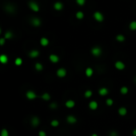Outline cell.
I'll list each match as a JSON object with an SVG mask.
<instances>
[{"label": "cell", "instance_id": "d4e9b609", "mask_svg": "<svg viewBox=\"0 0 136 136\" xmlns=\"http://www.w3.org/2000/svg\"><path fill=\"white\" fill-rule=\"evenodd\" d=\"M116 40L119 42H123L125 41V36H124L123 35H116Z\"/></svg>", "mask_w": 136, "mask_h": 136}, {"label": "cell", "instance_id": "cb8c5ba5", "mask_svg": "<svg viewBox=\"0 0 136 136\" xmlns=\"http://www.w3.org/2000/svg\"><path fill=\"white\" fill-rule=\"evenodd\" d=\"M92 95H93V92L90 90H87L84 92V96L86 99H90V97H92Z\"/></svg>", "mask_w": 136, "mask_h": 136}, {"label": "cell", "instance_id": "ba28073f", "mask_svg": "<svg viewBox=\"0 0 136 136\" xmlns=\"http://www.w3.org/2000/svg\"><path fill=\"white\" fill-rule=\"evenodd\" d=\"M30 124H31L32 126L34 127H36L40 124V119L38 118L37 116H34L30 118Z\"/></svg>", "mask_w": 136, "mask_h": 136}, {"label": "cell", "instance_id": "7a4b0ae2", "mask_svg": "<svg viewBox=\"0 0 136 136\" xmlns=\"http://www.w3.org/2000/svg\"><path fill=\"white\" fill-rule=\"evenodd\" d=\"M66 75H67V71H66V69L63 68V67L59 68L58 70H57V71H56V75L58 76L59 78H65L66 76Z\"/></svg>", "mask_w": 136, "mask_h": 136}, {"label": "cell", "instance_id": "e0dca14e", "mask_svg": "<svg viewBox=\"0 0 136 136\" xmlns=\"http://www.w3.org/2000/svg\"><path fill=\"white\" fill-rule=\"evenodd\" d=\"M93 74H94V70H93L91 67H87V68H86L85 75H86L87 77L90 78L93 75Z\"/></svg>", "mask_w": 136, "mask_h": 136}, {"label": "cell", "instance_id": "d6a6232c", "mask_svg": "<svg viewBox=\"0 0 136 136\" xmlns=\"http://www.w3.org/2000/svg\"><path fill=\"white\" fill-rule=\"evenodd\" d=\"M109 136H119L118 131L116 130H111L109 134Z\"/></svg>", "mask_w": 136, "mask_h": 136}, {"label": "cell", "instance_id": "277c9868", "mask_svg": "<svg viewBox=\"0 0 136 136\" xmlns=\"http://www.w3.org/2000/svg\"><path fill=\"white\" fill-rule=\"evenodd\" d=\"M26 97L29 100H34L37 98V95L36 93L33 91V90H28V91L26 93Z\"/></svg>", "mask_w": 136, "mask_h": 136}, {"label": "cell", "instance_id": "484cf974", "mask_svg": "<svg viewBox=\"0 0 136 136\" xmlns=\"http://www.w3.org/2000/svg\"><path fill=\"white\" fill-rule=\"evenodd\" d=\"M51 126H53V127H57V126H59V121L57 120V119H53L51 122Z\"/></svg>", "mask_w": 136, "mask_h": 136}, {"label": "cell", "instance_id": "9c48e42d", "mask_svg": "<svg viewBox=\"0 0 136 136\" xmlns=\"http://www.w3.org/2000/svg\"><path fill=\"white\" fill-rule=\"evenodd\" d=\"M88 106H89V108L91 110V111H95V110H97L98 107H99V104H98V102L95 101V100H92V101H90L89 102Z\"/></svg>", "mask_w": 136, "mask_h": 136}, {"label": "cell", "instance_id": "8992f818", "mask_svg": "<svg viewBox=\"0 0 136 136\" xmlns=\"http://www.w3.org/2000/svg\"><path fill=\"white\" fill-rule=\"evenodd\" d=\"M77 118L75 116L72 115V114H70L66 117V122H67L68 124H71V125H74L77 123Z\"/></svg>", "mask_w": 136, "mask_h": 136}, {"label": "cell", "instance_id": "60d3db41", "mask_svg": "<svg viewBox=\"0 0 136 136\" xmlns=\"http://www.w3.org/2000/svg\"><path fill=\"white\" fill-rule=\"evenodd\" d=\"M1 32H2V30H1V28H0V34H1Z\"/></svg>", "mask_w": 136, "mask_h": 136}, {"label": "cell", "instance_id": "5bb4252c", "mask_svg": "<svg viewBox=\"0 0 136 136\" xmlns=\"http://www.w3.org/2000/svg\"><path fill=\"white\" fill-rule=\"evenodd\" d=\"M118 113L120 116H126L127 114V109L124 106H121L118 110Z\"/></svg>", "mask_w": 136, "mask_h": 136}, {"label": "cell", "instance_id": "4fadbf2b", "mask_svg": "<svg viewBox=\"0 0 136 136\" xmlns=\"http://www.w3.org/2000/svg\"><path fill=\"white\" fill-rule=\"evenodd\" d=\"M30 23H31L32 26L37 27L41 25V20L38 18H31V20H30Z\"/></svg>", "mask_w": 136, "mask_h": 136}, {"label": "cell", "instance_id": "f35d334b", "mask_svg": "<svg viewBox=\"0 0 136 136\" xmlns=\"http://www.w3.org/2000/svg\"><path fill=\"white\" fill-rule=\"evenodd\" d=\"M90 136H99V135H98L96 133H93V134H91V135H90Z\"/></svg>", "mask_w": 136, "mask_h": 136}, {"label": "cell", "instance_id": "9a60e30c", "mask_svg": "<svg viewBox=\"0 0 136 136\" xmlns=\"http://www.w3.org/2000/svg\"><path fill=\"white\" fill-rule=\"evenodd\" d=\"M39 55V51L38 50H32L29 52V56L31 59H35Z\"/></svg>", "mask_w": 136, "mask_h": 136}, {"label": "cell", "instance_id": "e575fe53", "mask_svg": "<svg viewBox=\"0 0 136 136\" xmlns=\"http://www.w3.org/2000/svg\"><path fill=\"white\" fill-rule=\"evenodd\" d=\"M57 106H58V105H57L56 102H51V103L50 104V107H51V109H56Z\"/></svg>", "mask_w": 136, "mask_h": 136}, {"label": "cell", "instance_id": "52a82bcc", "mask_svg": "<svg viewBox=\"0 0 136 136\" xmlns=\"http://www.w3.org/2000/svg\"><path fill=\"white\" fill-rule=\"evenodd\" d=\"M29 6L33 11H35V12H38V11H39V4H38L37 3H35V2H34V1L30 2V3H29Z\"/></svg>", "mask_w": 136, "mask_h": 136}, {"label": "cell", "instance_id": "7c38bea8", "mask_svg": "<svg viewBox=\"0 0 136 136\" xmlns=\"http://www.w3.org/2000/svg\"><path fill=\"white\" fill-rule=\"evenodd\" d=\"M65 106H66V108L71 109V108H73V107H75V102L72 99H68V100H66V102H65Z\"/></svg>", "mask_w": 136, "mask_h": 136}, {"label": "cell", "instance_id": "ffe728a7", "mask_svg": "<svg viewBox=\"0 0 136 136\" xmlns=\"http://www.w3.org/2000/svg\"><path fill=\"white\" fill-rule=\"evenodd\" d=\"M5 10L6 12L8 13H13L15 11V7H14L13 5H11V4H8L5 6Z\"/></svg>", "mask_w": 136, "mask_h": 136}, {"label": "cell", "instance_id": "4dcf8cb0", "mask_svg": "<svg viewBox=\"0 0 136 136\" xmlns=\"http://www.w3.org/2000/svg\"><path fill=\"white\" fill-rule=\"evenodd\" d=\"M13 36V34H12V32H11V31H6L5 33V36H4V38H5L6 39H11V38H12Z\"/></svg>", "mask_w": 136, "mask_h": 136}, {"label": "cell", "instance_id": "ab89813d", "mask_svg": "<svg viewBox=\"0 0 136 136\" xmlns=\"http://www.w3.org/2000/svg\"><path fill=\"white\" fill-rule=\"evenodd\" d=\"M134 81H135V83H136V76H135V79H134Z\"/></svg>", "mask_w": 136, "mask_h": 136}, {"label": "cell", "instance_id": "2e32d148", "mask_svg": "<svg viewBox=\"0 0 136 136\" xmlns=\"http://www.w3.org/2000/svg\"><path fill=\"white\" fill-rule=\"evenodd\" d=\"M54 10L56 11H62L63 9V4L61 3V2H56L54 4Z\"/></svg>", "mask_w": 136, "mask_h": 136}, {"label": "cell", "instance_id": "83f0119b", "mask_svg": "<svg viewBox=\"0 0 136 136\" xmlns=\"http://www.w3.org/2000/svg\"><path fill=\"white\" fill-rule=\"evenodd\" d=\"M75 16L78 19H83V18H84V14H83L82 11H78V12L76 13Z\"/></svg>", "mask_w": 136, "mask_h": 136}, {"label": "cell", "instance_id": "f1b7e54d", "mask_svg": "<svg viewBox=\"0 0 136 136\" xmlns=\"http://www.w3.org/2000/svg\"><path fill=\"white\" fill-rule=\"evenodd\" d=\"M106 106H113L114 100L112 99H111V98H108V99H106Z\"/></svg>", "mask_w": 136, "mask_h": 136}, {"label": "cell", "instance_id": "8d00e7d4", "mask_svg": "<svg viewBox=\"0 0 136 136\" xmlns=\"http://www.w3.org/2000/svg\"><path fill=\"white\" fill-rule=\"evenodd\" d=\"M39 136H47V133L44 130H40L39 132Z\"/></svg>", "mask_w": 136, "mask_h": 136}, {"label": "cell", "instance_id": "30bf717a", "mask_svg": "<svg viewBox=\"0 0 136 136\" xmlns=\"http://www.w3.org/2000/svg\"><path fill=\"white\" fill-rule=\"evenodd\" d=\"M49 60L52 63H57L59 62V57L55 54H51L49 56Z\"/></svg>", "mask_w": 136, "mask_h": 136}, {"label": "cell", "instance_id": "1f68e13d", "mask_svg": "<svg viewBox=\"0 0 136 136\" xmlns=\"http://www.w3.org/2000/svg\"><path fill=\"white\" fill-rule=\"evenodd\" d=\"M15 64L16 66H21L23 64V59H21V58H17L15 60Z\"/></svg>", "mask_w": 136, "mask_h": 136}, {"label": "cell", "instance_id": "ac0fdd59", "mask_svg": "<svg viewBox=\"0 0 136 136\" xmlns=\"http://www.w3.org/2000/svg\"><path fill=\"white\" fill-rule=\"evenodd\" d=\"M40 44H41L42 47H47V46H48V44H49V39H47V38H45V37L41 38V39H40Z\"/></svg>", "mask_w": 136, "mask_h": 136}, {"label": "cell", "instance_id": "f546056e", "mask_svg": "<svg viewBox=\"0 0 136 136\" xmlns=\"http://www.w3.org/2000/svg\"><path fill=\"white\" fill-rule=\"evenodd\" d=\"M0 136H9L8 130H6V128H3V130H1V133H0Z\"/></svg>", "mask_w": 136, "mask_h": 136}, {"label": "cell", "instance_id": "4316f807", "mask_svg": "<svg viewBox=\"0 0 136 136\" xmlns=\"http://www.w3.org/2000/svg\"><path fill=\"white\" fill-rule=\"evenodd\" d=\"M129 28L131 30H136V21H132L130 24H129Z\"/></svg>", "mask_w": 136, "mask_h": 136}, {"label": "cell", "instance_id": "6da1fadb", "mask_svg": "<svg viewBox=\"0 0 136 136\" xmlns=\"http://www.w3.org/2000/svg\"><path fill=\"white\" fill-rule=\"evenodd\" d=\"M90 53H91L93 56L99 57L102 54V51L99 47H92L91 50H90Z\"/></svg>", "mask_w": 136, "mask_h": 136}, {"label": "cell", "instance_id": "8fae6325", "mask_svg": "<svg viewBox=\"0 0 136 136\" xmlns=\"http://www.w3.org/2000/svg\"><path fill=\"white\" fill-rule=\"evenodd\" d=\"M108 94H109V90H108V89H107L106 87H101V88H99V95H100V96L104 97V96H106V95H108Z\"/></svg>", "mask_w": 136, "mask_h": 136}, {"label": "cell", "instance_id": "603a6c76", "mask_svg": "<svg viewBox=\"0 0 136 136\" xmlns=\"http://www.w3.org/2000/svg\"><path fill=\"white\" fill-rule=\"evenodd\" d=\"M35 70H36L37 71H42V70H43V66H42V63H36L35 65Z\"/></svg>", "mask_w": 136, "mask_h": 136}, {"label": "cell", "instance_id": "3957f363", "mask_svg": "<svg viewBox=\"0 0 136 136\" xmlns=\"http://www.w3.org/2000/svg\"><path fill=\"white\" fill-rule=\"evenodd\" d=\"M93 17H94L95 19L96 20L97 22H99V23H101V22H102V21L104 20L103 15H102L101 12H99V11H96V12H95Z\"/></svg>", "mask_w": 136, "mask_h": 136}, {"label": "cell", "instance_id": "7402d4cb", "mask_svg": "<svg viewBox=\"0 0 136 136\" xmlns=\"http://www.w3.org/2000/svg\"><path fill=\"white\" fill-rule=\"evenodd\" d=\"M129 92V89L127 87H126V86H123V87H122L120 88V93L122 95H127Z\"/></svg>", "mask_w": 136, "mask_h": 136}, {"label": "cell", "instance_id": "74e56055", "mask_svg": "<svg viewBox=\"0 0 136 136\" xmlns=\"http://www.w3.org/2000/svg\"><path fill=\"white\" fill-rule=\"evenodd\" d=\"M132 135L133 136H136V128L134 129V130H132Z\"/></svg>", "mask_w": 136, "mask_h": 136}, {"label": "cell", "instance_id": "5b68a950", "mask_svg": "<svg viewBox=\"0 0 136 136\" xmlns=\"http://www.w3.org/2000/svg\"><path fill=\"white\" fill-rule=\"evenodd\" d=\"M114 67L118 71H123L125 69L126 65L125 63L122 61H116L115 63H114Z\"/></svg>", "mask_w": 136, "mask_h": 136}, {"label": "cell", "instance_id": "d590c367", "mask_svg": "<svg viewBox=\"0 0 136 136\" xmlns=\"http://www.w3.org/2000/svg\"><path fill=\"white\" fill-rule=\"evenodd\" d=\"M5 42H6L5 38H1L0 39V46H3V45L5 44Z\"/></svg>", "mask_w": 136, "mask_h": 136}, {"label": "cell", "instance_id": "44dd1931", "mask_svg": "<svg viewBox=\"0 0 136 136\" xmlns=\"http://www.w3.org/2000/svg\"><path fill=\"white\" fill-rule=\"evenodd\" d=\"M42 100H44V101H49L50 99H51V95L49 94V93H43V94L42 95Z\"/></svg>", "mask_w": 136, "mask_h": 136}, {"label": "cell", "instance_id": "d6986e66", "mask_svg": "<svg viewBox=\"0 0 136 136\" xmlns=\"http://www.w3.org/2000/svg\"><path fill=\"white\" fill-rule=\"evenodd\" d=\"M8 62V57L6 54H1L0 55V63L2 64H6Z\"/></svg>", "mask_w": 136, "mask_h": 136}, {"label": "cell", "instance_id": "836d02e7", "mask_svg": "<svg viewBox=\"0 0 136 136\" xmlns=\"http://www.w3.org/2000/svg\"><path fill=\"white\" fill-rule=\"evenodd\" d=\"M76 3L78 6H83L86 3V0H76Z\"/></svg>", "mask_w": 136, "mask_h": 136}]
</instances>
